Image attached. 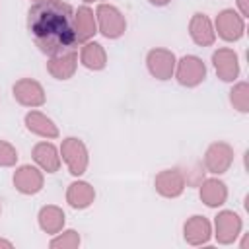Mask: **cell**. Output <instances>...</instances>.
<instances>
[{"label":"cell","mask_w":249,"mask_h":249,"mask_svg":"<svg viewBox=\"0 0 249 249\" xmlns=\"http://www.w3.org/2000/svg\"><path fill=\"white\" fill-rule=\"evenodd\" d=\"M216 31L224 41H237L245 31L241 14H235L233 10H222L216 18Z\"/></svg>","instance_id":"cell-9"},{"label":"cell","mask_w":249,"mask_h":249,"mask_svg":"<svg viewBox=\"0 0 249 249\" xmlns=\"http://www.w3.org/2000/svg\"><path fill=\"white\" fill-rule=\"evenodd\" d=\"M27 29L39 51L49 56L76 51L74 10L62 0L33 4L27 12Z\"/></svg>","instance_id":"cell-1"},{"label":"cell","mask_w":249,"mask_h":249,"mask_svg":"<svg viewBox=\"0 0 249 249\" xmlns=\"http://www.w3.org/2000/svg\"><path fill=\"white\" fill-rule=\"evenodd\" d=\"M154 185H156V191L161 195V196H167V198H175L183 193L185 189V175L181 169L173 167V169H163L156 175L154 179Z\"/></svg>","instance_id":"cell-8"},{"label":"cell","mask_w":249,"mask_h":249,"mask_svg":"<svg viewBox=\"0 0 249 249\" xmlns=\"http://www.w3.org/2000/svg\"><path fill=\"white\" fill-rule=\"evenodd\" d=\"M226 198H228V189L220 179H202V183H200V200L206 206H210V208L222 206L226 202Z\"/></svg>","instance_id":"cell-18"},{"label":"cell","mask_w":249,"mask_h":249,"mask_svg":"<svg viewBox=\"0 0 249 249\" xmlns=\"http://www.w3.org/2000/svg\"><path fill=\"white\" fill-rule=\"evenodd\" d=\"M237 6H239V12H241V18H245L249 14V2L247 0H237Z\"/></svg>","instance_id":"cell-26"},{"label":"cell","mask_w":249,"mask_h":249,"mask_svg":"<svg viewBox=\"0 0 249 249\" xmlns=\"http://www.w3.org/2000/svg\"><path fill=\"white\" fill-rule=\"evenodd\" d=\"M95 18H97V25H99V33L107 39H117L124 33L126 29V21H124V16L121 14V10L113 4H99L97 6V12H95Z\"/></svg>","instance_id":"cell-2"},{"label":"cell","mask_w":249,"mask_h":249,"mask_svg":"<svg viewBox=\"0 0 249 249\" xmlns=\"http://www.w3.org/2000/svg\"><path fill=\"white\" fill-rule=\"evenodd\" d=\"M95 198V191L89 183L86 181H76L72 185H68V191H66V202L72 206V208H78V210H84L88 208Z\"/></svg>","instance_id":"cell-19"},{"label":"cell","mask_w":249,"mask_h":249,"mask_svg":"<svg viewBox=\"0 0 249 249\" xmlns=\"http://www.w3.org/2000/svg\"><path fill=\"white\" fill-rule=\"evenodd\" d=\"M64 212L54 206V204H49V206H43L39 210V226L45 233H51V235H56L62 228H64Z\"/></svg>","instance_id":"cell-22"},{"label":"cell","mask_w":249,"mask_h":249,"mask_svg":"<svg viewBox=\"0 0 249 249\" xmlns=\"http://www.w3.org/2000/svg\"><path fill=\"white\" fill-rule=\"evenodd\" d=\"M189 33H191V39L200 47H210L216 39V31L212 27V21L204 14H195L191 18Z\"/></svg>","instance_id":"cell-15"},{"label":"cell","mask_w":249,"mask_h":249,"mask_svg":"<svg viewBox=\"0 0 249 249\" xmlns=\"http://www.w3.org/2000/svg\"><path fill=\"white\" fill-rule=\"evenodd\" d=\"M154 6H165V4H169L171 0H150Z\"/></svg>","instance_id":"cell-27"},{"label":"cell","mask_w":249,"mask_h":249,"mask_svg":"<svg viewBox=\"0 0 249 249\" xmlns=\"http://www.w3.org/2000/svg\"><path fill=\"white\" fill-rule=\"evenodd\" d=\"M214 226H216V239L218 243L222 245H228V243H233L241 231V218L231 212V210H222L216 220H214Z\"/></svg>","instance_id":"cell-7"},{"label":"cell","mask_w":249,"mask_h":249,"mask_svg":"<svg viewBox=\"0 0 249 249\" xmlns=\"http://www.w3.org/2000/svg\"><path fill=\"white\" fill-rule=\"evenodd\" d=\"M86 4H89V2H99V0H84Z\"/></svg>","instance_id":"cell-30"},{"label":"cell","mask_w":249,"mask_h":249,"mask_svg":"<svg viewBox=\"0 0 249 249\" xmlns=\"http://www.w3.org/2000/svg\"><path fill=\"white\" fill-rule=\"evenodd\" d=\"M78 56H76V51H68V53H62V54H54L51 56V60L47 62V70L51 76H54L56 80H68L74 76L76 72V62Z\"/></svg>","instance_id":"cell-16"},{"label":"cell","mask_w":249,"mask_h":249,"mask_svg":"<svg viewBox=\"0 0 249 249\" xmlns=\"http://www.w3.org/2000/svg\"><path fill=\"white\" fill-rule=\"evenodd\" d=\"M74 31H76V41L78 43H86L97 33L95 16L88 6H80L74 12Z\"/></svg>","instance_id":"cell-14"},{"label":"cell","mask_w":249,"mask_h":249,"mask_svg":"<svg viewBox=\"0 0 249 249\" xmlns=\"http://www.w3.org/2000/svg\"><path fill=\"white\" fill-rule=\"evenodd\" d=\"M33 160L35 163L47 171V173H54L58 171L60 167V156H58V150L54 148V144L51 142H39L33 146Z\"/></svg>","instance_id":"cell-17"},{"label":"cell","mask_w":249,"mask_h":249,"mask_svg":"<svg viewBox=\"0 0 249 249\" xmlns=\"http://www.w3.org/2000/svg\"><path fill=\"white\" fill-rule=\"evenodd\" d=\"M49 245L54 249H76L80 245V233L76 230H66V231L60 230L56 233V237L51 239Z\"/></svg>","instance_id":"cell-24"},{"label":"cell","mask_w":249,"mask_h":249,"mask_svg":"<svg viewBox=\"0 0 249 249\" xmlns=\"http://www.w3.org/2000/svg\"><path fill=\"white\" fill-rule=\"evenodd\" d=\"M35 4H43V2H54V0H33Z\"/></svg>","instance_id":"cell-29"},{"label":"cell","mask_w":249,"mask_h":249,"mask_svg":"<svg viewBox=\"0 0 249 249\" xmlns=\"http://www.w3.org/2000/svg\"><path fill=\"white\" fill-rule=\"evenodd\" d=\"M146 64H148V70L154 78L158 80H169L175 72V54L167 49H152L146 56Z\"/></svg>","instance_id":"cell-6"},{"label":"cell","mask_w":249,"mask_h":249,"mask_svg":"<svg viewBox=\"0 0 249 249\" xmlns=\"http://www.w3.org/2000/svg\"><path fill=\"white\" fill-rule=\"evenodd\" d=\"M60 154H62V160L66 161L68 171L72 175L78 177L86 171V167H88V148L80 138L70 136V138L62 140Z\"/></svg>","instance_id":"cell-4"},{"label":"cell","mask_w":249,"mask_h":249,"mask_svg":"<svg viewBox=\"0 0 249 249\" xmlns=\"http://www.w3.org/2000/svg\"><path fill=\"white\" fill-rule=\"evenodd\" d=\"M0 247H8V249H10V247H12V243H10V241H6V239H0Z\"/></svg>","instance_id":"cell-28"},{"label":"cell","mask_w":249,"mask_h":249,"mask_svg":"<svg viewBox=\"0 0 249 249\" xmlns=\"http://www.w3.org/2000/svg\"><path fill=\"white\" fill-rule=\"evenodd\" d=\"M14 97L25 107H39L45 103V89L39 82L23 78L14 84Z\"/></svg>","instance_id":"cell-10"},{"label":"cell","mask_w":249,"mask_h":249,"mask_svg":"<svg viewBox=\"0 0 249 249\" xmlns=\"http://www.w3.org/2000/svg\"><path fill=\"white\" fill-rule=\"evenodd\" d=\"M233 161V150L230 144L226 142H214L208 146L206 154H204V167L214 173V175H222L230 169Z\"/></svg>","instance_id":"cell-5"},{"label":"cell","mask_w":249,"mask_h":249,"mask_svg":"<svg viewBox=\"0 0 249 249\" xmlns=\"http://www.w3.org/2000/svg\"><path fill=\"white\" fill-rule=\"evenodd\" d=\"M175 78L181 86L195 88L206 78V66L198 56L187 54L175 64Z\"/></svg>","instance_id":"cell-3"},{"label":"cell","mask_w":249,"mask_h":249,"mask_svg":"<svg viewBox=\"0 0 249 249\" xmlns=\"http://www.w3.org/2000/svg\"><path fill=\"white\" fill-rule=\"evenodd\" d=\"M18 161V152L16 148L6 142V140H0V167H10Z\"/></svg>","instance_id":"cell-25"},{"label":"cell","mask_w":249,"mask_h":249,"mask_svg":"<svg viewBox=\"0 0 249 249\" xmlns=\"http://www.w3.org/2000/svg\"><path fill=\"white\" fill-rule=\"evenodd\" d=\"M14 187L21 195H35L43 189V173L33 165H21L14 173Z\"/></svg>","instance_id":"cell-12"},{"label":"cell","mask_w":249,"mask_h":249,"mask_svg":"<svg viewBox=\"0 0 249 249\" xmlns=\"http://www.w3.org/2000/svg\"><path fill=\"white\" fill-rule=\"evenodd\" d=\"M230 101L231 105L241 111V113H247L249 111V86L245 82H239L235 88H231L230 91Z\"/></svg>","instance_id":"cell-23"},{"label":"cell","mask_w":249,"mask_h":249,"mask_svg":"<svg viewBox=\"0 0 249 249\" xmlns=\"http://www.w3.org/2000/svg\"><path fill=\"white\" fill-rule=\"evenodd\" d=\"M80 60L89 70H103L107 64V53L105 49L95 41H86L80 51Z\"/></svg>","instance_id":"cell-21"},{"label":"cell","mask_w":249,"mask_h":249,"mask_svg":"<svg viewBox=\"0 0 249 249\" xmlns=\"http://www.w3.org/2000/svg\"><path fill=\"white\" fill-rule=\"evenodd\" d=\"M183 235H185V241L191 243V245H204L210 241V235H212V226L210 222L204 218V216H191L185 226H183Z\"/></svg>","instance_id":"cell-13"},{"label":"cell","mask_w":249,"mask_h":249,"mask_svg":"<svg viewBox=\"0 0 249 249\" xmlns=\"http://www.w3.org/2000/svg\"><path fill=\"white\" fill-rule=\"evenodd\" d=\"M25 126L29 132L37 134V136H43V138H56L58 136V128L56 124L43 113L39 111H29L25 115Z\"/></svg>","instance_id":"cell-20"},{"label":"cell","mask_w":249,"mask_h":249,"mask_svg":"<svg viewBox=\"0 0 249 249\" xmlns=\"http://www.w3.org/2000/svg\"><path fill=\"white\" fill-rule=\"evenodd\" d=\"M212 62L216 68V74L220 80L224 82H233L239 74V62H237V54L231 49H218L212 54Z\"/></svg>","instance_id":"cell-11"}]
</instances>
